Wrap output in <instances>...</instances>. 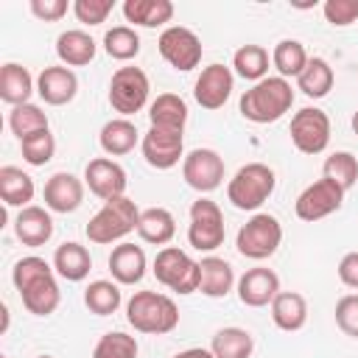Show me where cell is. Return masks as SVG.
I'll list each match as a JSON object with an SVG mask.
<instances>
[{
    "instance_id": "f1b7e54d",
    "label": "cell",
    "mask_w": 358,
    "mask_h": 358,
    "mask_svg": "<svg viewBox=\"0 0 358 358\" xmlns=\"http://www.w3.org/2000/svg\"><path fill=\"white\" fill-rule=\"evenodd\" d=\"M140 140V131L137 126L129 120V117H112L101 126V134H98V143L103 148V154L109 157H123L129 151H134Z\"/></svg>"
},
{
    "instance_id": "bcb514c9",
    "label": "cell",
    "mask_w": 358,
    "mask_h": 358,
    "mask_svg": "<svg viewBox=\"0 0 358 358\" xmlns=\"http://www.w3.org/2000/svg\"><path fill=\"white\" fill-rule=\"evenodd\" d=\"M338 280L347 288H358V252H347L338 260Z\"/></svg>"
},
{
    "instance_id": "ab89813d",
    "label": "cell",
    "mask_w": 358,
    "mask_h": 358,
    "mask_svg": "<svg viewBox=\"0 0 358 358\" xmlns=\"http://www.w3.org/2000/svg\"><path fill=\"white\" fill-rule=\"evenodd\" d=\"M140 347H137V338L129 336V333H120V330H112V333H103L92 350V358H137Z\"/></svg>"
},
{
    "instance_id": "d590c367",
    "label": "cell",
    "mask_w": 358,
    "mask_h": 358,
    "mask_svg": "<svg viewBox=\"0 0 358 358\" xmlns=\"http://www.w3.org/2000/svg\"><path fill=\"white\" fill-rule=\"evenodd\" d=\"M232 67L246 81H263L268 73V50L260 45H241L232 56Z\"/></svg>"
},
{
    "instance_id": "836d02e7",
    "label": "cell",
    "mask_w": 358,
    "mask_h": 358,
    "mask_svg": "<svg viewBox=\"0 0 358 358\" xmlns=\"http://www.w3.org/2000/svg\"><path fill=\"white\" fill-rule=\"evenodd\" d=\"M308 50L299 39H280L271 50V64L280 73V78H296L308 64Z\"/></svg>"
},
{
    "instance_id": "d6986e66",
    "label": "cell",
    "mask_w": 358,
    "mask_h": 358,
    "mask_svg": "<svg viewBox=\"0 0 358 358\" xmlns=\"http://www.w3.org/2000/svg\"><path fill=\"white\" fill-rule=\"evenodd\" d=\"M36 92L48 106H64L78 95V78L70 67L53 64L36 76Z\"/></svg>"
},
{
    "instance_id": "ee69618b",
    "label": "cell",
    "mask_w": 358,
    "mask_h": 358,
    "mask_svg": "<svg viewBox=\"0 0 358 358\" xmlns=\"http://www.w3.org/2000/svg\"><path fill=\"white\" fill-rule=\"evenodd\" d=\"M336 324L350 338H358V294H347L336 302Z\"/></svg>"
},
{
    "instance_id": "83f0119b",
    "label": "cell",
    "mask_w": 358,
    "mask_h": 358,
    "mask_svg": "<svg viewBox=\"0 0 358 358\" xmlns=\"http://www.w3.org/2000/svg\"><path fill=\"white\" fill-rule=\"evenodd\" d=\"M34 193H36V185L22 168H17V165L0 168V199L6 207H20V210L31 207Z\"/></svg>"
},
{
    "instance_id": "e575fe53",
    "label": "cell",
    "mask_w": 358,
    "mask_h": 358,
    "mask_svg": "<svg viewBox=\"0 0 358 358\" xmlns=\"http://www.w3.org/2000/svg\"><path fill=\"white\" fill-rule=\"evenodd\" d=\"M123 302V294H120V285L112 282V280H92L87 288H84V305L95 313V316H109L120 308Z\"/></svg>"
},
{
    "instance_id": "f35d334b",
    "label": "cell",
    "mask_w": 358,
    "mask_h": 358,
    "mask_svg": "<svg viewBox=\"0 0 358 358\" xmlns=\"http://www.w3.org/2000/svg\"><path fill=\"white\" fill-rule=\"evenodd\" d=\"M8 129L17 134V140H25V137L48 129V115L36 103L11 106V112H8Z\"/></svg>"
},
{
    "instance_id": "f907efd6",
    "label": "cell",
    "mask_w": 358,
    "mask_h": 358,
    "mask_svg": "<svg viewBox=\"0 0 358 358\" xmlns=\"http://www.w3.org/2000/svg\"><path fill=\"white\" fill-rule=\"evenodd\" d=\"M36 358H53V355H36Z\"/></svg>"
},
{
    "instance_id": "8fae6325",
    "label": "cell",
    "mask_w": 358,
    "mask_h": 358,
    "mask_svg": "<svg viewBox=\"0 0 358 358\" xmlns=\"http://www.w3.org/2000/svg\"><path fill=\"white\" fill-rule=\"evenodd\" d=\"M288 131H291V143L299 154L313 157L330 145V117L316 106H305V109L294 112Z\"/></svg>"
},
{
    "instance_id": "7a4b0ae2",
    "label": "cell",
    "mask_w": 358,
    "mask_h": 358,
    "mask_svg": "<svg viewBox=\"0 0 358 358\" xmlns=\"http://www.w3.org/2000/svg\"><path fill=\"white\" fill-rule=\"evenodd\" d=\"M294 103V87L288 78L280 76H266L263 81L252 84L241 95V115L252 123H274L280 120Z\"/></svg>"
},
{
    "instance_id": "52a82bcc",
    "label": "cell",
    "mask_w": 358,
    "mask_h": 358,
    "mask_svg": "<svg viewBox=\"0 0 358 358\" xmlns=\"http://www.w3.org/2000/svg\"><path fill=\"white\" fill-rule=\"evenodd\" d=\"M282 243V224L271 213H255L235 235V249L249 260L271 257Z\"/></svg>"
},
{
    "instance_id": "9c48e42d",
    "label": "cell",
    "mask_w": 358,
    "mask_h": 358,
    "mask_svg": "<svg viewBox=\"0 0 358 358\" xmlns=\"http://www.w3.org/2000/svg\"><path fill=\"white\" fill-rule=\"evenodd\" d=\"M227 227H224V213L213 199L199 196L190 204V224H187V241L199 252H213L224 243Z\"/></svg>"
},
{
    "instance_id": "7dc6e473",
    "label": "cell",
    "mask_w": 358,
    "mask_h": 358,
    "mask_svg": "<svg viewBox=\"0 0 358 358\" xmlns=\"http://www.w3.org/2000/svg\"><path fill=\"white\" fill-rule=\"evenodd\" d=\"M173 358H215V355H213V350H204V347H190V350L176 352Z\"/></svg>"
},
{
    "instance_id": "e0dca14e",
    "label": "cell",
    "mask_w": 358,
    "mask_h": 358,
    "mask_svg": "<svg viewBox=\"0 0 358 358\" xmlns=\"http://www.w3.org/2000/svg\"><path fill=\"white\" fill-rule=\"evenodd\" d=\"M235 288H238V299L246 308H266L280 294V277L266 266H255L238 277Z\"/></svg>"
},
{
    "instance_id": "5bb4252c",
    "label": "cell",
    "mask_w": 358,
    "mask_h": 358,
    "mask_svg": "<svg viewBox=\"0 0 358 358\" xmlns=\"http://www.w3.org/2000/svg\"><path fill=\"white\" fill-rule=\"evenodd\" d=\"M140 151L151 168L171 171L173 165H179V159H185V137H182V131H168V129L151 126L140 140Z\"/></svg>"
},
{
    "instance_id": "8d00e7d4",
    "label": "cell",
    "mask_w": 358,
    "mask_h": 358,
    "mask_svg": "<svg viewBox=\"0 0 358 358\" xmlns=\"http://www.w3.org/2000/svg\"><path fill=\"white\" fill-rule=\"evenodd\" d=\"M103 50L115 62H131L140 53V34L131 25H115L103 34Z\"/></svg>"
},
{
    "instance_id": "44dd1931",
    "label": "cell",
    "mask_w": 358,
    "mask_h": 358,
    "mask_svg": "<svg viewBox=\"0 0 358 358\" xmlns=\"http://www.w3.org/2000/svg\"><path fill=\"white\" fill-rule=\"evenodd\" d=\"M14 232L25 246H45L53 238V218L45 207H22L14 218Z\"/></svg>"
},
{
    "instance_id": "2e32d148",
    "label": "cell",
    "mask_w": 358,
    "mask_h": 358,
    "mask_svg": "<svg viewBox=\"0 0 358 358\" xmlns=\"http://www.w3.org/2000/svg\"><path fill=\"white\" fill-rule=\"evenodd\" d=\"M232 87H235V76H232V70L227 67V64H207L201 73H199V78H196V84H193V98H196V103L201 106V109H221L227 101H229V95H232Z\"/></svg>"
},
{
    "instance_id": "4dcf8cb0",
    "label": "cell",
    "mask_w": 358,
    "mask_h": 358,
    "mask_svg": "<svg viewBox=\"0 0 358 358\" xmlns=\"http://www.w3.org/2000/svg\"><path fill=\"white\" fill-rule=\"evenodd\" d=\"M137 235H140L145 243L165 246V243H171L173 235H176V218H173L171 210H165V207H148V210H140Z\"/></svg>"
},
{
    "instance_id": "d6a6232c",
    "label": "cell",
    "mask_w": 358,
    "mask_h": 358,
    "mask_svg": "<svg viewBox=\"0 0 358 358\" xmlns=\"http://www.w3.org/2000/svg\"><path fill=\"white\" fill-rule=\"evenodd\" d=\"M210 350L215 358H249L255 350V338L243 327H221L213 336Z\"/></svg>"
},
{
    "instance_id": "5b68a950",
    "label": "cell",
    "mask_w": 358,
    "mask_h": 358,
    "mask_svg": "<svg viewBox=\"0 0 358 358\" xmlns=\"http://www.w3.org/2000/svg\"><path fill=\"white\" fill-rule=\"evenodd\" d=\"M274 187H277V176H274V171L268 165L246 162L227 182V199L232 201V207H238L243 213H255L268 201Z\"/></svg>"
},
{
    "instance_id": "c3c4849f",
    "label": "cell",
    "mask_w": 358,
    "mask_h": 358,
    "mask_svg": "<svg viewBox=\"0 0 358 358\" xmlns=\"http://www.w3.org/2000/svg\"><path fill=\"white\" fill-rule=\"evenodd\" d=\"M8 330V308L3 305V324H0V333H6Z\"/></svg>"
},
{
    "instance_id": "9a60e30c",
    "label": "cell",
    "mask_w": 358,
    "mask_h": 358,
    "mask_svg": "<svg viewBox=\"0 0 358 358\" xmlns=\"http://www.w3.org/2000/svg\"><path fill=\"white\" fill-rule=\"evenodd\" d=\"M84 185L90 187L92 196H98L101 201H109V199L126 196L129 179H126V171L120 162H115L109 157H95L84 168Z\"/></svg>"
},
{
    "instance_id": "277c9868",
    "label": "cell",
    "mask_w": 358,
    "mask_h": 358,
    "mask_svg": "<svg viewBox=\"0 0 358 358\" xmlns=\"http://www.w3.org/2000/svg\"><path fill=\"white\" fill-rule=\"evenodd\" d=\"M137 221H140L137 204L129 196H120V199L103 201V207L90 218L84 232H87L90 243H98V246L117 243V241L123 243V238L137 229Z\"/></svg>"
},
{
    "instance_id": "1f68e13d",
    "label": "cell",
    "mask_w": 358,
    "mask_h": 358,
    "mask_svg": "<svg viewBox=\"0 0 358 358\" xmlns=\"http://www.w3.org/2000/svg\"><path fill=\"white\" fill-rule=\"evenodd\" d=\"M333 81H336V73L327 64V59L313 56L308 59L305 70L296 76V90H302V95L308 98H324L333 90Z\"/></svg>"
},
{
    "instance_id": "60d3db41",
    "label": "cell",
    "mask_w": 358,
    "mask_h": 358,
    "mask_svg": "<svg viewBox=\"0 0 358 358\" xmlns=\"http://www.w3.org/2000/svg\"><path fill=\"white\" fill-rule=\"evenodd\" d=\"M20 148H22V159H25L28 165L42 168V165H48V162L53 159V154H56V140H53L50 129H45V131H36V134L20 140Z\"/></svg>"
},
{
    "instance_id": "4316f807",
    "label": "cell",
    "mask_w": 358,
    "mask_h": 358,
    "mask_svg": "<svg viewBox=\"0 0 358 358\" xmlns=\"http://www.w3.org/2000/svg\"><path fill=\"white\" fill-rule=\"evenodd\" d=\"M271 322L282 333H296L308 322V302L296 291H280L271 302Z\"/></svg>"
},
{
    "instance_id": "4fadbf2b",
    "label": "cell",
    "mask_w": 358,
    "mask_h": 358,
    "mask_svg": "<svg viewBox=\"0 0 358 358\" xmlns=\"http://www.w3.org/2000/svg\"><path fill=\"white\" fill-rule=\"evenodd\" d=\"M185 182L199 193H213L224 182V159L213 148H193L182 159Z\"/></svg>"
},
{
    "instance_id": "f546056e",
    "label": "cell",
    "mask_w": 358,
    "mask_h": 358,
    "mask_svg": "<svg viewBox=\"0 0 358 358\" xmlns=\"http://www.w3.org/2000/svg\"><path fill=\"white\" fill-rule=\"evenodd\" d=\"M173 3L171 0H126L123 3V17L131 25L140 28H159L173 20Z\"/></svg>"
},
{
    "instance_id": "7c38bea8",
    "label": "cell",
    "mask_w": 358,
    "mask_h": 358,
    "mask_svg": "<svg viewBox=\"0 0 358 358\" xmlns=\"http://www.w3.org/2000/svg\"><path fill=\"white\" fill-rule=\"evenodd\" d=\"M344 201V190L330 182V179H316L313 185H308L296 201H294V213L299 221H319V218H327L333 215Z\"/></svg>"
},
{
    "instance_id": "d4e9b609",
    "label": "cell",
    "mask_w": 358,
    "mask_h": 358,
    "mask_svg": "<svg viewBox=\"0 0 358 358\" xmlns=\"http://www.w3.org/2000/svg\"><path fill=\"white\" fill-rule=\"evenodd\" d=\"M187 103L182 95H173V92H162L151 101L148 106V120L154 129H168V131H185V123H187Z\"/></svg>"
},
{
    "instance_id": "3957f363",
    "label": "cell",
    "mask_w": 358,
    "mask_h": 358,
    "mask_svg": "<svg viewBox=\"0 0 358 358\" xmlns=\"http://www.w3.org/2000/svg\"><path fill=\"white\" fill-rule=\"evenodd\" d=\"M126 322L137 333L165 336V333L176 330V324H179V308H176V302L168 294L137 291L126 302Z\"/></svg>"
},
{
    "instance_id": "30bf717a",
    "label": "cell",
    "mask_w": 358,
    "mask_h": 358,
    "mask_svg": "<svg viewBox=\"0 0 358 358\" xmlns=\"http://www.w3.org/2000/svg\"><path fill=\"white\" fill-rule=\"evenodd\" d=\"M157 48H159V56L179 73H190L193 67L201 64V39L196 36V31L185 28V25H168L159 39H157Z\"/></svg>"
},
{
    "instance_id": "8992f818",
    "label": "cell",
    "mask_w": 358,
    "mask_h": 358,
    "mask_svg": "<svg viewBox=\"0 0 358 358\" xmlns=\"http://www.w3.org/2000/svg\"><path fill=\"white\" fill-rule=\"evenodd\" d=\"M151 271H154L157 282H162L165 288L182 294V296L199 291V277H201L199 260H193L179 246H162L157 252V257H154V268Z\"/></svg>"
},
{
    "instance_id": "7402d4cb",
    "label": "cell",
    "mask_w": 358,
    "mask_h": 358,
    "mask_svg": "<svg viewBox=\"0 0 358 358\" xmlns=\"http://www.w3.org/2000/svg\"><path fill=\"white\" fill-rule=\"evenodd\" d=\"M95 39L81 31V28H70V31H62L56 36V56L64 67H84L95 59Z\"/></svg>"
},
{
    "instance_id": "f6af8a7d",
    "label": "cell",
    "mask_w": 358,
    "mask_h": 358,
    "mask_svg": "<svg viewBox=\"0 0 358 358\" xmlns=\"http://www.w3.org/2000/svg\"><path fill=\"white\" fill-rule=\"evenodd\" d=\"M28 8H31V14H34L36 20H42V22H59V20L67 14V8H73V6H70L67 0H31Z\"/></svg>"
},
{
    "instance_id": "cb8c5ba5",
    "label": "cell",
    "mask_w": 358,
    "mask_h": 358,
    "mask_svg": "<svg viewBox=\"0 0 358 358\" xmlns=\"http://www.w3.org/2000/svg\"><path fill=\"white\" fill-rule=\"evenodd\" d=\"M53 268L67 282H81V280H87V274L92 268V255L87 246H81L76 241H64L53 252Z\"/></svg>"
},
{
    "instance_id": "6da1fadb",
    "label": "cell",
    "mask_w": 358,
    "mask_h": 358,
    "mask_svg": "<svg viewBox=\"0 0 358 358\" xmlns=\"http://www.w3.org/2000/svg\"><path fill=\"white\" fill-rule=\"evenodd\" d=\"M53 263H48L39 255H28L22 260L14 263L11 268V282L20 291V299L25 305L28 313L34 316H50L59 302H62V291L59 282L53 277Z\"/></svg>"
},
{
    "instance_id": "74e56055",
    "label": "cell",
    "mask_w": 358,
    "mask_h": 358,
    "mask_svg": "<svg viewBox=\"0 0 358 358\" xmlns=\"http://www.w3.org/2000/svg\"><path fill=\"white\" fill-rule=\"evenodd\" d=\"M322 176L330 179V182H336L347 193L358 182V159H355V154H350V151L330 154L324 159V165H322Z\"/></svg>"
},
{
    "instance_id": "b9f144b4",
    "label": "cell",
    "mask_w": 358,
    "mask_h": 358,
    "mask_svg": "<svg viewBox=\"0 0 358 358\" xmlns=\"http://www.w3.org/2000/svg\"><path fill=\"white\" fill-rule=\"evenodd\" d=\"M112 8H115L112 0H76L73 3V14L84 25H101V22H106V17L112 14Z\"/></svg>"
},
{
    "instance_id": "681fc988",
    "label": "cell",
    "mask_w": 358,
    "mask_h": 358,
    "mask_svg": "<svg viewBox=\"0 0 358 358\" xmlns=\"http://www.w3.org/2000/svg\"><path fill=\"white\" fill-rule=\"evenodd\" d=\"M350 123H352V131H355V134H358V109H355V112H352V120H350Z\"/></svg>"
},
{
    "instance_id": "7bdbcfd3",
    "label": "cell",
    "mask_w": 358,
    "mask_h": 358,
    "mask_svg": "<svg viewBox=\"0 0 358 358\" xmlns=\"http://www.w3.org/2000/svg\"><path fill=\"white\" fill-rule=\"evenodd\" d=\"M322 14L330 25L336 28H347L358 20V0H327L322 6Z\"/></svg>"
},
{
    "instance_id": "ba28073f",
    "label": "cell",
    "mask_w": 358,
    "mask_h": 358,
    "mask_svg": "<svg viewBox=\"0 0 358 358\" xmlns=\"http://www.w3.org/2000/svg\"><path fill=\"white\" fill-rule=\"evenodd\" d=\"M148 90H151L148 76L140 67L134 64L117 67L109 81V103L120 117H131L148 103Z\"/></svg>"
},
{
    "instance_id": "ac0fdd59",
    "label": "cell",
    "mask_w": 358,
    "mask_h": 358,
    "mask_svg": "<svg viewBox=\"0 0 358 358\" xmlns=\"http://www.w3.org/2000/svg\"><path fill=\"white\" fill-rule=\"evenodd\" d=\"M42 196H45V207L50 213L67 215V213H76L81 207V201H84V182L76 173H70V171H59V173H53L45 182V193Z\"/></svg>"
},
{
    "instance_id": "ffe728a7",
    "label": "cell",
    "mask_w": 358,
    "mask_h": 358,
    "mask_svg": "<svg viewBox=\"0 0 358 358\" xmlns=\"http://www.w3.org/2000/svg\"><path fill=\"white\" fill-rule=\"evenodd\" d=\"M145 268H148V260H145L143 246L137 243L123 241L109 255V271L117 285H137L145 277Z\"/></svg>"
},
{
    "instance_id": "484cf974",
    "label": "cell",
    "mask_w": 358,
    "mask_h": 358,
    "mask_svg": "<svg viewBox=\"0 0 358 358\" xmlns=\"http://www.w3.org/2000/svg\"><path fill=\"white\" fill-rule=\"evenodd\" d=\"M199 268H201L199 291H201L204 296L221 299V296H227V294L232 291V285H235V271H232V266H229L224 257L210 255V257L199 260Z\"/></svg>"
},
{
    "instance_id": "603a6c76",
    "label": "cell",
    "mask_w": 358,
    "mask_h": 358,
    "mask_svg": "<svg viewBox=\"0 0 358 358\" xmlns=\"http://www.w3.org/2000/svg\"><path fill=\"white\" fill-rule=\"evenodd\" d=\"M34 92H36V81L28 73V67H22L17 62H6L0 67V98L8 106L31 103V95Z\"/></svg>"
}]
</instances>
